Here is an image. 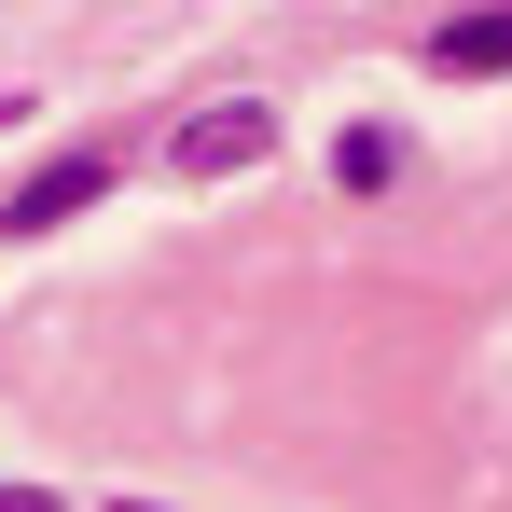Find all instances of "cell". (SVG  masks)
<instances>
[{"label": "cell", "mask_w": 512, "mask_h": 512, "mask_svg": "<svg viewBox=\"0 0 512 512\" xmlns=\"http://www.w3.org/2000/svg\"><path fill=\"white\" fill-rule=\"evenodd\" d=\"M97 194H111V167H97V153H70V167H42L14 208H0V236H56V222H84Z\"/></svg>", "instance_id": "2"}, {"label": "cell", "mask_w": 512, "mask_h": 512, "mask_svg": "<svg viewBox=\"0 0 512 512\" xmlns=\"http://www.w3.org/2000/svg\"><path fill=\"white\" fill-rule=\"evenodd\" d=\"M429 70H457V84H499V70H512V0H485V14H457V28L429 42Z\"/></svg>", "instance_id": "3"}, {"label": "cell", "mask_w": 512, "mask_h": 512, "mask_svg": "<svg viewBox=\"0 0 512 512\" xmlns=\"http://www.w3.org/2000/svg\"><path fill=\"white\" fill-rule=\"evenodd\" d=\"M0 512H56V499H42V485H0Z\"/></svg>", "instance_id": "5"}, {"label": "cell", "mask_w": 512, "mask_h": 512, "mask_svg": "<svg viewBox=\"0 0 512 512\" xmlns=\"http://www.w3.org/2000/svg\"><path fill=\"white\" fill-rule=\"evenodd\" d=\"M111 512H153V499H111Z\"/></svg>", "instance_id": "6"}, {"label": "cell", "mask_w": 512, "mask_h": 512, "mask_svg": "<svg viewBox=\"0 0 512 512\" xmlns=\"http://www.w3.org/2000/svg\"><path fill=\"white\" fill-rule=\"evenodd\" d=\"M333 180H346V194H388V180H402V139H388V125H346V139H333Z\"/></svg>", "instance_id": "4"}, {"label": "cell", "mask_w": 512, "mask_h": 512, "mask_svg": "<svg viewBox=\"0 0 512 512\" xmlns=\"http://www.w3.org/2000/svg\"><path fill=\"white\" fill-rule=\"evenodd\" d=\"M263 153H277V111H263V97H222V111H194L167 139L180 180H236V167H263Z\"/></svg>", "instance_id": "1"}]
</instances>
